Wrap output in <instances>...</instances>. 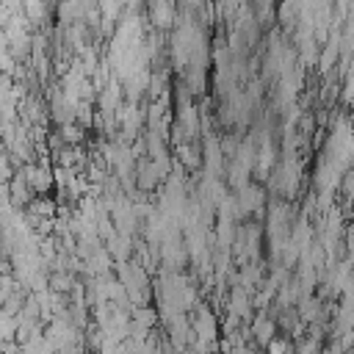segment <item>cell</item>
I'll list each match as a JSON object with an SVG mask.
<instances>
[{"mask_svg": "<svg viewBox=\"0 0 354 354\" xmlns=\"http://www.w3.org/2000/svg\"><path fill=\"white\" fill-rule=\"evenodd\" d=\"M59 133H61V138L67 141V147H83V141H86V133H83V127L81 125H64V127H59Z\"/></svg>", "mask_w": 354, "mask_h": 354, "instance_id": "obj_10", "label": "cell"}, {"mask_svg": "<svg viewBox=\"0 0 354 354\" xmlns=\"http://www.w3.org/2000/svg\"><path fill=\"white\" fill-rule=\"evenodd\" d=\"M147 12H149V20L155 28H169L177 23V9L171 3H152Z\"/></svg>", "mask_w": 354, "mask_h": 354, "instance_id": "obj_7", "label": "cell"}, {"mask_svg": "<svg viewBox=\"0 0 354 354\" xmlns=\"http://www.w3.org/2000/svg\"><path fill=\"white\" fill-rule=\"evenodd\" d=\"M130 324H133V326H138V329L152 332V329H155V324H158V310H155V307H149V304H144V307H133V310H130Z\"/></svg>", "mask_w": 354, "mask_h": 354, "instance_id": "obj_8", "label": "cell"}, {"mask_svg": "<svg viewBox=\"0 0 354 354\" xmlns=\"http://www.w3.org/2000/svg\"><path fill=\"white\" fill-rule=\"evenodd\" d=\"M227 310H230V315H236V318H241L244 324H249L255 315H252V291L249 288H244V285H233L230 288V293H227Z\"/></svg>", "mask_w": 354, "mask_h": 354, "instance_id": "obj_2", "label": "cell"}, {"mask_svg": "<svg viewBox=\"0 0 354 354\" xmlns=\"http://www.w3.org/2000/svg\"><path fill=\"white\" fill-rule=\"evenodd\" d=\"M263 189L260 186H255V183H249V186H244L241 191H238V208H241V216H249V214H260V208H263Z\"/></svg>", "mask_w": 354, "mask_h": 354, "instance_id": "obj_5", "label": "cell"}, {"mask_svg": "<svg viewBox=\"0 0 354 354\" xmlns=\"http://www.w3.org/2000/svg\"><path fill=\"white\" fill-rule=\"evenodd\" d=\"M20 171L25 174V180H28V186H31V191H34L37 197H45V194L56 186V177H53V169H50V166H42V163H25Z\"/></svg>", "mask_w": 354, "mask_h": 354, "instance_id": "obj_1", "label": "cell"}, {"mask_svg": "<svg viewBox=\"0 0 354 354\" xmlns=\"http://www.w3.org/2000/svg\"><path fill=\"white\" fill-rule=\"evenodd\" d=\"M340 194L346 202H354V169H346L340 177Z\"/></svg>", "mask_w": 354, "mask_h": 354, "instance_id": "obj_12", "label": "cell"}, {"mask_svg": "<svg viewBox=\"0 0 354 354\" xmlns=\"http://www.w3.org/2000/svg\"><path fill=\"white\" fill-rule=\"evenodd\" d=\"M277 321L266 313H255V318L249 321V332H252V340L260 346V348H269V343L277 337Z\"/></svg>", "mask_w": 354, "mask_h": 354, "instance_id": "obj_3", "label": "cell"}, {"mask_svg": "<svg viewBox=\"0 0 354 354\" xmlns=\"http://www.w3.org/2000/svg\"><path fill=\"white\" fill-rule=\"evenodd\" d=\"M105 249H108V255L114 258V263H127L130 258H133V252H136V244H133V238L130 236H114V238H108L105 241Z\"/></svg>", "mask_w": 354, "mask_h": 354, "instance_id": "obj_6", "label": "cell"}, {"mask_svg": "<svg viewBox=\"0 0 354 354\" xmlns=\"http://www.w3.org/2000/svg\"><path fill=\"white\" fill-rule=\"evenodd\" d=\"M302 14V6H296V3H285V6H280L277 9V17H280V23L282 25H288V23H299L296 17Z\"/></svg>", "mask_w": 354, "mask_h": 354, "instance_id": "obj_13", "label": "cell"}, {"mask_svg": "<svg viewBox=\"0 0 354 354\" xmlns=\"http://www.w3.org/2000/svg\"><path fill=\"white\" fill-rule=\"evenodd\" d=\"M75 288V280L70 271H50V291L53 293H61V296H70Z\"/></svg>", "mask_w": 354, "mask_h": 354, "instance_id": "obj_9", "label": "cell"}, {"mask_svg": "<svg viewBox=\"0 0 354 354\" xmlns=\"http://www.w3.org/2000/svg\"><path fill=\"white\" fill-rule=\"evenodd\" d=\"M14 335H17V318L0 307V343L14 340Z\"/></svg>", "mask_w": 354, "mask_h": 354, "instance_id": "obj_11", "label": "cell"}, {"mask_svg": "<svg viewBox=\"0 0 354 354\" xmlns=\"http://www.w3.org/2000/svg\"><path fill=\"white\" fill-rule=\"evenodd\" d=\"M158 183H160V174H158L155 163H152L149 158H138V160H136V191L147 194V191H152Z\"/></svg>", "mask_w": 354, "mask_h": 354, "instance_id": "obj_4", "label": "cell"}, {"mask_svg": "<svg viewBox=\"0 0 354 354\" xmlns=\"http://www.w3.org/2000/svg\"><path fill=\"white\" fill-rule=\"evenodd\" d=\"M343 241H346V244H343V249H346V260H351V263H354V227H351V225L346 227Z\"/></svg>", "mask_w": 354, "mask_h": 354, "instance_id": "obj_14", "label": "cell"}]
</instances>
